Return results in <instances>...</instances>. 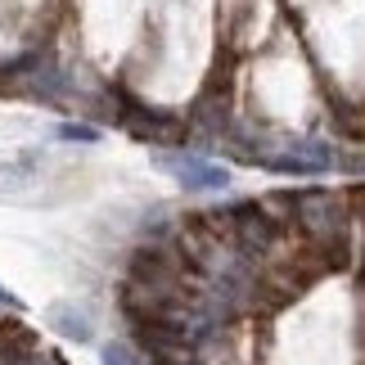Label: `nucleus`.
Returning a JSON list of instances; mask_svg holds the SVG:
<instances>
[{
    "label": "nucleus",
    "mask_w": 365,
    "mask_h": 365,
    "mask_svg": "<svg viewBox=\"0 0 365 365\" xmlns=\"http://www.w3.org/2000/svg\"><path fill=\"white\" fill-rule=\"evenodd\" d=\"M293 226L307 235V244L320 248L339 266L347 252V230H352V203L334 190H307L293 194Z\"/></svg>",
    "instance_id": "f257e3e1"
},
{
    "label": "nucleus",
    "mask_w": 365,
    "mask_h": 365,
    "mask_svg": "<svg viewBox=\"0 0 365 365\" xmlns=\"http://www.w3.org/2000/svg\"><path fill=\"white\" fill-rule=\"evenodd\" d=\"M153 163L163 167V172L176 176L180 190L190 194H217V190H230V172L207 158H194V153H153Z\"/></svg>",
    "instance_id": "f03ea898"
},
{
    "label": "nucleus",
    "mask_w": 365,
    "mask_h": 365,
    "mask_svg": "<svg viewBox=\"0 0 365 365\" xmlns=\"http://www.w3.org/2000/svg\"><path fill=\"white\" fill-rule=\"evenodd\" d=\"M46 320H50V329L59 334V339H68V343H91L95 339V320L81 312L77 302H54L46 312Z\"/></svg>",
    "instance_id": "7ed1b4c3"
},
{
    "label": "nucleus",
    "mask_w": 365,
    "mask_h": 365,
    "mask_svg": "<svg viewBox=\"0 0 365 365\" xmlns=\"http://www.w3.org/2000/svg\"><path fill=\"white\" fill-rule=\"evenodd\" d=\"M100 365H145V356H140V347H131V343H104L100 347Z\"/></svg>",
    "instance_id": "20e7f679"
},
{
    "label": "nucleus",
    "mask_w": 365,
    "mask_h": 365,
    "mask_svg": "<svg viewBox=\"0 0 365 365\" xmlns=\"http://www.w3.org/2000/svg\"><path fill=\"white\" fill-rule=\"evenodd\" d=\"M14 365H63V361H59V356H54V352H46V347H41V343H36V347H32V352H23V356H19V361H14Z\"/></svg>",
    "instance_id": "39448f33"
},
{
    "label": "nucleus",
    "mask_w": 365,
    "mask_h": 365,
    "mask_svg": "<svg viewBox=\"0 0 365 365\" xmlns=\"http://www.w3.org/2000/svg\"><path fill=\"white\" fill-rule=\"evenodd\" d=\"M59 135H63V140H86V145H95V140H100V131H91V126H77V122H73V126H59Z\"/></svg>",
    "instance_id": "423d86ee"
},
{
    "label": "nucleus",
    "mask_w": 365,
    "mask_h": 365,
    "mask_svg": "<svg viewBox=\"0 0 365 365\" xmlns=\"http://www.w3.org/2000/svg\"><path fill=\"white\" fill-rule=\"evenodd\" d=\"M0 307H5V312H14V316H19V312H23V302H19V298H14V293H9V289H0Z\"/></svg>",
    "instance_id": "0eeeda50"
},
{
    "label": "nucleus",
    "mask_w": 365,
    "mask_h": 365,
    "mask_svg": "<svg viewBox=\"0 0 365 365\" xmlns=\"http://www.w3.org/2000/svg\"><path fill=\"white\" fill-rule=\"evenodd\" d=\"M352 217L365 226V190H356V194H352Z\"/></svg>",
    "instance_id": "6e6552de"
}]
</instances>
